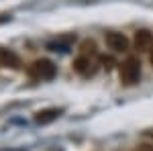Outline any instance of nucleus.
<instances>
[{
    "label": "nucleus",
    "mask_w": 153,
    "mask_h": 151,
    "mask_svg": "<svg viewBox=\"0 0 153 151\" xmlns=\"http://www.w3.org/2000/svg\"><path fill=\"white\" fill-rule=\"evenodd\" d=\"M118 74H120V82L125 86H133L137 84L139 78H141V61L137 57H129L125 59L118 68Z\"/></svg>",
    "instance_id": "1"
},
{
    "label": "nucleus",
    "mask_w": 153,
    "mask_h": 151,
    "mask_svg": "<svg viewBox=\"0 0 153 151\" xmlns=\"http://www.w3.org/2000/svg\"><path fill=\"white\" fill-rule=\"evenodd\" d=\"M31 76L35 78V80H53L55 78V65H53V61H49V59H37L31 63Z\"/></svg>",
    "instance_id": "2"
},
{
    "label": "nucleus",
    "mask_w": 153,
    "mask_h": 151,
    "mask_svg": "<svg viewBox=\"0 0 153 151\" xmlns=\"http://www.w3.org/2000/svg\"><path fill=\"white\" fill-rule=\"evenodd\" d=\"M74 70L78 71L82 78H92L96 71H98V61H96L94 55L84 53V55H80V57H76V61H74Z\"/></svg>",
    "instance_id": "3"
},
{
    "label": "nucleus",
    "mask_w": 153,
    "mask_h": 151,
    "mask_svg": "<svg viewBox=\"0 0 153 151\" xmlns=\"http://www.w3.org/2000/svg\"><path fill=\"white\" fill-rule=\"evenodd\" d=\"M106 45H108V49H112V51H117V53H120V51H127L129 49V39L123 35V33H106L104 37Z\"/></svg>",
    "instance_id": "4"
},
{
    "label": "nucleus",
    "mask_w": 153,
    "mask_h": 151,
    "mask_svg": "<svg viewBox=\"0 0 153 151\" xmlns=\"http://www.w3.org/2000/svg\"><path fill=\"white\" fill-rule=\"evenodd\" d=\"M135 49H139L143 53L151 51L153 49V33L145 31V29L137 31V33H135Z\"/></svg>",
    "instance_id": "5"
},
{
    "label": "nucleus",
    "mask_w": 153,
    "mask_h": 151,
    "mask_svg": "<svg viewBox=\"0 0 153 151\" xmlns=\"http://www.w3.org/2000/svg\"><path fill=\"white\" fill-rule=\"evenodd\" d=\"M0 65H4V68H10V70H19L23 63H21V57H19L14 51L0 47Z\"/></svg>",
    "instance_id": "6"
},
{
    "label": "nucleus",
    "mask_w": 153,
    "mask_h": 151,
    "mask_svg": "<svg viewBox=\"0 0 153 151\" xmlns=\"http://www.w3.org/2000/svg\"><path fill=\"white\" fill-rule=\"evenodd\" d=\"M59 115H61V108H43L35 115V121L39 125H49L55 118H59Z\"/></svg>",
    "instance_id": "7"
},
{
    "label": "nucleus",
    "mask_w": 153,
    "mask_h": 151,
    "mask_svg": "<svg viewBox=\"0 0 153 151\" xmlns=\"http://www.w3.org/2000/svg\"><path fill=\"white\" fill-rule=\"evenodd\" d=\"M151 63H153V57H151Z\"/></svg>",
    "instance_id": "8"
},
{
    "label": "nucleus",
    "mask_w": 153,
    "mask_h": 151,
    "mask_svg": "<svg viewBox=\"0 0 153 151\" xmlns=\"http://www.w3.org/2000/svg\"><path fill=\"white\" fill-rule=\"evenodd\" d=\"M151 137H153V133H151Z\"/></svg>",
    "instance_id": "9"
}]
</instances>
